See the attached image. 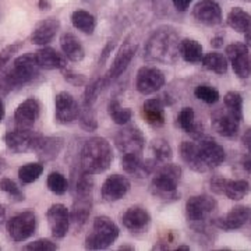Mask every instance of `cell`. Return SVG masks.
<instances>
[{
	"label": "cell",
	"mask_w": 251,
	"mask_h": 251,
	"mask_svg": "<svg viewBox=\"0 0 251 251\" xmlns=\"http://www.w3.org/2000/svg\"><path fill=\"white\" fill-rule=\"evenodd\" d=\"M179 45V35L173 28H158L145 44L144 57L145 60L153 63H176L180 56Z\"/></svg>",
	"instance_id": "1"
},
{
	"label": "cell",
	"mask_w": 251,
	"mask_h": 251,
	"mask_svg": "<svg viewBox=\"0 0 251 251\" xmlns=\"http://www.w3.org/2000/svg\"><path fill=\"white\" fill-rule=\"evenodd\" d=\"M112 161V147L108 140L102 137H92L87 140L81 148L80 168L88 175H99L108 171Z\"/></svg>",
	"instance_id": "2"
},
{
	"label": "cell",
	"mask_w": 251,
	"mask_h": 251,
	"mask_svg": "<svg viewBox=\"0 0 251 251\" xmlns=\"http://www.w3.org/2000/svg\"><path fill=\"white\" fill-rule=\"evenodd\" d=\"M41 67L35 60V54L25 53L18 56L10 69H3L0 74V91L7 94L10 91L20 88L34 81L39 74Z\"/></svg>",
	"instance_id": "3"
},
{
	"label": "cell",
	"mask_w": 251,
	"mask_h": 251,
	"mask_svg": "<svg viewBox=\"0 0 251 251\" xmlns=\"http://www.w3.org/2000/svg\"><path fill=\"white\" fill-rule=\"evenodd\" d=\"M151 193L156 198L175 201L179 198L177 184L181 177V169L175 163H159L152 173Z\"/></svg>",
	"instance_id": "4"
},
{
	"label": "cell",
	"mask_w": 251,
	"mask_h": 251,
	"mask_svg": "<svg viewBox=\"0 0 251 251\" xmlns=\"http://www.w3.org/2000/svg\"><path fill=\"white\" fill-rule=\"evenodd\" d=\"M218 208L215 198L201 194L194 196L186 202V215L191 227L197 233H205L206 221H211L209 216L212 215Z\"/></svg>",
	"instance_id": "5"
},
{
	"label": "cell",
	"mask_w": 251,
	"mask_h": 251,
	"mask_svg": "<svg viewBox=\"0 0 251 251\" xmlns=\"http://www.w3.org/2000/svg\"><path fill=\"white\" fill-rule=\"evenodd\" d=\"M117 237H119L117 225L108 216H97L92 225V232L85 239V249L105 250L115 243Z\"/></svg>",
	"instance_id": "6"
},
{
	"label": "cell",
	"mask_w": 251,
	"mask_h": 251,
	"mask_svg": "<svg viewBox=\"0 0 251 251\" xmlns=\"http://www.w3.org/2000/svg\"><path fill=\"white\" fill-rule=\"evenodd\" d=\"M7 233L13 242L21 243L29 239L36 230V215L34 211H24L7 221Z\"/></svg>",
	"instance_id": "7"
},
{
	"label": "cell",
	"mask_w": 251,
	"mask_h": 251,
	"mask_svg": "<svg viewBox=\"0 0 251 251\" xmlns=\"http://www.w3.org/2000/svg\"><path fill=\"white\" fill-rule=\"evenodd\" d=\"M115 145L122 152V155H125V153H143L144 147H145V137L138 127L127 126L116 133Z\"/></svg>",
	"instance_id": "8"
},
{
	"label": "cell",
	"mask_w": 251,
	"mask_h": 251,
	"mask_svg": "<svg viewBox=\"0 0 251 251\" xmlns=\"http://www.w3.org/2000/svg\"><path fill=\"white\" fill-rule=\"evenodd\" d=\"M165 82H166L165 74L159 69L153 66H144L137 73L135 88L143 95H151L161 90Z\"/></svg>",
	"instance_id": "9"
},
{
	"label": "cell",
	"mask_w": 251,
	"mask_h": 251,
	"mask_svg": "<svg viewBox=\"0 0 251 251\" xmlns=\"http://www.w3.org/2000/svg\"><path fill=\"white\" fill-rule=\"evenodd\" d=\"M80 105L72 94L62 91L54 98V120L60 125H70L77 120Z\"/></svg>",
	"instance_id": "10"
},
{
	"label": "cell",
	"mask_w": 251,
	"mask_h": 251,
	"mask_svg": "<svg viewBox=\"0 0 251 251\" xmlns=\"http://www.w3.org/2000/svg\"><path fill=\"white\" fill-rule=\"evenodd\" d=\"M226 56L233 67L234 74L240 78H249L251 75V59L246 44L234 42L226 46Z\"/></svg>",
	"instance_id": "11"
},
{
	"label": "cell",
	"mask_w": 251,
	"mask_h": 251,
	"mask_svg": "<svg viewBox=\"0 0 251 251\" xmlns=\"http://www.w3.org/2000/svg\"><path fill=\"white\" fill-rule=\"evenodd\" d=\"M251 221V208L246 205H237L232 208L226 215L219 216L215 219H211V224L215 227L229 232V230H237Z\"/></svg>",
	"instance_id": "12"
},
{
	"label": "cell",
	"mask_w": 251,
	"mask_h": 251,
	"mask_svg": "<svg viewBox=\"0 0 251 251\" xmlns=\"http://www.w3.org/2000/svg\"><path fill=\"white\" fill-rule=\"evenodd\" d=\"M159 162L156 159H144L141 153H125L122 156V168L126 173L137 179H144L151 176Z\"/></svg>",
	"instance_id": "13"
},
{
	"label": "cell",
	"mask_w": 251,
	"mask_h": 251,
	"mask_svg": "<svg viewBox=\"0 0 251 251\" xmlns=\"http://www.w3.org/2000/svg\"><path fill=\"white\" fill-rule=\"evenodd\" d=\"M137 49H138V44L135 42L133 38H127L123 42V45L120 46L116 56H115V60L110 64V69H109L108 74H106L109 80L119 78L127 70V67L130 66L131 60L134 59Z\"/></svg>",
	"instance_id": "14"
},
{
	"label": "cell",
	"mask_w": 251,
	"mask_h": 251,
	"mask_svg": "<svg viewBox=\"0 0 251 251\" xmlns=\"http://www.w3.org/2000/svg\"><path fill=\"white\" fill-rule=\"evenodd\" d=\"M41 134L34 133L31 128H16L13 131H7L4 134V143L11 152L21 153L32 151L35 147L36 140Z\"/></svg>",
	"instance_id": "15"
},
{
	"label": "cell",
	"mask_w": 251,
	"mask_h": 251,
	"mask_svg": "<svg viewBox=\"0 0 251 251\" xmlns=\"http://www.w3.org/2000/svg\"><path fill=\"white\" fill-rule=\"evenodd\" d=\"M198 153L202 163L206 166V169H214L222 165L226 158V153L222 145L211 140V138H200L197 144Z\"/></svg>",
	"instance_id": "16"
},
{
	"label": "cell",
	"mask_w": 251,
	"mask_h": 251,
	"mask_svg": "<svg viewBox=\"0 0 251 251\" xmlns=\"http://www.w3.org/2000/svg\"><path fill=\"white\" fill-rule=\"evenodd\" d=\"M50 232L56 239H63L70 227V211L63 204H53L46 212Z\"/></svg>",
	"instance_id": "17"
},
{
	"label": "cell",
	"mask_w": 251,
	"mask_h": 251,
	"mask_svg": "<svg viewBox=\"0 0 251 251\" xmlns=\"http://www.w3.org/2000/svg\"><path fill=\"white\" fill-rule=\"evenodd\" d=\"M211 125L216 134L222 135L225 138H234L239 133L240 122L229 113L226 109H216L211 115Z\"/></svg>",
	"instance_id": "18"
},
{
	"label": "cell",
	"mask_w": 251,
	"mask_h": 251,
	"mask_svg": "<svg viewBox=\"0 0 251 251\" xmlns=\"http://www.w3.org/2000/svg\"><path fill=\"white\" fill-rule=\"evenodd\" d=\"M193 17L200 24L215 27L222 23V9L215 0H200L193 9Z\"/></svg>",
	"instance_id": "19"
},
{
	"label": "cell",
	"mask_w": 251,
	"mask_h": 251,
	"mask_svg": "<svg viewBox=\"0 0 251 251\" xmlns=\"http://www.w3.org/2000/svg\"><path fill=\"white\" fill-rule=\"evenodd\" d=\"M131 187L130 180L122 175H112L103 181L100 194L102 198L108 202H115L125 197Z\"/></svg>",
	"instance_id": "20"
},
{
	"label": "cell",
	"mask_w": 251,
	"mask_h": 251,
	"mask_svg": "<svg viewBox=\"0 0 251 251\" xmlns=\"http://www.w3.org/2000/svg\"><path fill=\"white\" fill-rule=\"evenodd\" d=\"M41 113V103L35 98H28L21 102L16 109L14 122L18 128H31Z\"/></svg>",
	"instance_id": "21"
},
{
	"label": "cell",
	"mask_w": 251,
	"mask_h": 251,
	"mask_svg": "<svg viewBox=\"0 0 251 251\" xmlns=\"http://www.w3.org/2000/svg\"><path fill=\"white\" fill-rule=\"evenodd\" d=\"M60 29V20L56 17H48L39 21L34 27L31 34V42L34 45L45 46L53 41V38Z\"/></svg>",
	"instance_id": "22"
},
{
	"label": "cell",
	"mask_w": 251,
	"mask_h": 251,
	"mask_svg": "<svg viewBox=\"0 0 251 251\" xmlns=\"http://www.w3.org/2000/svg\"><path fill=\"white\" fill-rule=\"evenodd\" d=\"M122 224L130 232H144L151 224V215L143 206H131L122 215Z\"/></svg>",
	"instance_id": "23"
},
{
	"label": "cell",
	"mask_w": 251,
	"mask_h": 251,
	"mask_svg": "<svg viewBox=\"0 0 251 251\" xmlns=\"http://www.w3.org/2000/svg\"><path fill=\"white\" fill-rule=\"evenodd\" d=\"M63 145H64V140L60 137H45L41 134L38 137L32 151H35L36 156L41 161H53L62 152Z\"/></svg>",
	"instance_id": "24"
},
{
	"label": "cell",
	"mask_w": 251,
	"mask_h": 251,
	"mask_svg": "<svg viewBox=\"0 0 251 251\" xmlns=\"http://www.w3.org/2000/svg\"><path fill=\"white\" fill-rule=\"evenodd\" d=\"M34 54L38 66L44 70H64L67 66L66 56L59 53L53 48L44 46L38 49Z\"/></svg>",
	"instance_id": "25"
},
{
	"label": "cell",
	"mask_w": 251,
	"mask_h": 251,
	"mask_svg": "<svg viewBox=\"0 0 251 251\" xmlns=\"http://www.w3.org/2000/svg\"><path fill=\"white\" fill-rule=\"evenodd\" d=\"M165 99L151 98L147 99L143 105V116L148 125L153 127H162L165 125Z\"/></svg>",
	"instance_id": "26"
},
{
	"label": "cell",
	"mask_w": 251,
	"mask_h": 251,
	"mask_svg": "<svg viewBox=\"0 0 251 251\" xmlns=\"http://www.w3.org/2000/svg\"><path fill=\"white\" fill-rule=\"evenodd\" d=\"M92 209V197L91 196H77L74 200L72 211H70V222L75 227H81L88 221Z\"/></svg>",
	"instance_id": "27"
},
{
	"label": "cell",
	"mask_w": 251,
	"mask_h": 251,
	"mask_svg": "<svg viewBox=\"0 0 251 251\" xmlns=\"http://www.w3.org/2000/svg\"><path fill=\"white\" fill-rule=\"evenodd\" d=\"M179 151L183 162L187 165L191 171L197 172V173H205V172H208L206 166L202 163L201 158H200L197 144L190 143V141H183V143L180 144Z\"/></svg>",
	"instance_id": "28"
},
{
	"label": "cell",
	"mask_w": 251,
	"mask_h": 251,
	"mask_svg": "<svg viewBox=\"0 0 251 251\" xmlns=\"http://www.w3.org/2000/svg\"><path fill=\"white\" fill-rule=\"evenodd\" d=\"M60 46L64 56L72 62H81L85 57L84 46L80 42V39L72 32H64L60 36Z\"/></svg>",
	"instance_id": "29"
},
{
	"label": "cell",
	"mask_w": 251,
	"mask_h": 251,
	"mask_svg": "<svg viewBox=\"0 0 251 251\" xmlns=\"http://www.w3.org/2000/svg\"><path fill=\"white\" fill-rule=\"evenodd\" d=\"M177 125L179 127L190 134L194 140H200L202 137V126L196 122V113L193 108H183L177 116Z\"/></svg>",
	"instance_id": "30"
},
{
	"label": "cell",
	"mask_w": 251,
	"mask_h": 251,
	"mask_svg": "<svg viewBox=\"0 0 251 251\" xmlns=\"http://www.w3.org/2000/svg\"><path fill=\"white\" fill-rule=\"evenodd\" d=\"M226 23L234 31L246 34L251 29V14L240 7H233L226 17Z\"/></svg>",
	"instance_id": "31"
},
{
	"label": "cell",
	"mask_w": 251,
	"mask_h": 251,
	"mask_svg": "<svg viewBox=\"0 0 251 251\" xmlns=\"http://www.w3.org/2000/svg\"><path fill=\"white\" fill-rule=\"evenodd\" d=\"M251 191L250 183L247 180H227L225 179L222 196H226L229 200L240 201Z\"/></svg>",
	"instance_id": "32"
},
{
	"label": "cell",
	"mask_w": 251,
	"mask_h": 251,
	"mask_svg": "<svg viewBox=\"0 0 251 251\" xmlns=\"http://www.w3.org/2000/svg\"><path fill=\"white\" fill-rule=\"evenodd\" d=\"M180 56L187 63H200L202 59V46L196 39H181L179 45Z\"/></svg>",
	"instance_id": "33"
},
{
	"label": "cell",
	"mask_w": 251,
	"mask_h": 251,
	"mask_svg": "<svg viewBox=\"0 0 251 251\" xmlns=\"http://www.w3.org/2000/svg\"><path fill=\"white\" fill-rule=\"evenodd\" d=\"M72 23L74 28L90 35L97 28V18L85 10H75L72 14Z\"/></svg>",
	"instance_id": "34"
},
{
	"label": "cell",
	"mask_w": 251,
	"mask_h": 251,
	"mask_svg": "<svg viewBox=\"0 0 251 251\" xmlns=\"http://www.w3.org/2000/svg\"><path fill=\"white\" fill-rule=\"evenodd\" d=\"M201 63L206 70L216 73L219 75H224L227 72V59L222 53L211 52V53L204 54L201 59Z\"/></svg>",
	"instance_id": "35"
},
{
	"label": "cell",
	"mask_w": 251,
	"mask_h": 251,
	"mask_svg": "<svg viewBox=\"0 0 251 251\" xmlns=\"http://www.w3.org/2000/svg\"><path fill=\"white\" fill-rule=\"evenodd\" d=\"M108 77H102V78H98V80H94L92 82H90L85 88V92H84V105H88V106H92L98 97L102 94V91L105 90L108 87L109 84Z\"/></svg>",
	"instance_id": "36"
},
{
	"label": "cell",
	"mask_w": 251,
	"mask_h": 251,
	"mask_svg": "<svg viewBox=\"0 0 251 251\" xmlns=\"http://www.w3.org/2000/svg\"><path fill=\"white\" fill-rule=\"evenodd\" d=\"M109 116L112 117V120L116 125H127L131 117H133V110L130 108H122V105L119 103L117 99H112L108 105Z\"/></svg>",
	"instance_id": "37"
},
{
	"label": "cell",
	"mask_w": 251,
	"mask_h": 251,
	"mask_svg": "<svg viewBox=\"0 0 251 251\" xmlns=\"http://www.w3.org/2000/svg\"><path fill=\"white\" fill-rule=\"evenodd\" d=\"M151 151L153 153V159H156L159 163L171 162V159L173 158L171 144L165 138H155L151 143Z\"/></svg>",
	"instance_id": "38"
},
{
	"label": "cell",
	"mask_w": 251,
	"mask_h": 251,
	"mask_svg": "<svg viewBox=\"0 0 251 251\" xmlns=\"http://www.w3.org/2000/svg\"><path fill=\"white\" fill-rule=\"evenodd\" d=\"M42 173H44L42 163H27L18 169V179L23 184H31L39 179Z\"/></svg>",
	"instance_id": "39"
},
{
	"label": "cell",
	"mask_w": 251,
	"mask_h": 251,
	"mask_svg": "<svg viewBox=\"0 0 251 251\" xmlns=\"http://www.w3.org/2000/svg\"><path fill=\"white\" fill-rule=\"evenodd\" d=\"M225 109L232 113L239 122L243 120V98L236 91H229L224 98Z\"/></svg>",
	"instance_id": "40"
},
{
	"label": "cell",
	"mask_w": 251,
	"mask_h": 251,
	"mask_svg": "<svg viewBox=\"0 0 251 251\" xmlns=\"http://www.w3.org/2000/svg\"><path fill=\"white\" fill-rule=\"evenodd\" d=\"M46 184H48V188H49L53 194H57V196L66 194L67 190H69V181L64 177V175L59 173V172H52V173L48 176Z\"/></svg>",
	"instance_id": "41"
},
{
	"label": "cell",
	"mask_w": 251,
	"mask_h": 251,
	"mask_svg": "<svg viewBox=\"0 0 251 251\" xmlns=\"http://www.w3.org/2000/svg\"><path fill=\"white\" fill-rule=\"evenodd\" d=\"M77 119L80 122V126L85 131H95L98 128V122L92 112V106L84 105L82 108H80V113H78Z\"/></svg>",
	"instance_id": "42"
},
{
	"label": "cell",
	"mask_w": 251,
	"mask_h": 251,
	"mask_svg": "<svg viewBox=\"0 0 251 251\" xmlns=\"http://www.w3.org/2000/svg\"><path fill=\"white\" fill-rule=\"evenodd\" d=\"M194 95L196 98L205 102L208 105H214L219 100V92L218 90H215L214 87L211 85H206V84H201V85H197L196 90H194Z\"/></svg>",
	"instance_id": "43"
},
{
	"label": "cell",
	"mask_w": 251,
	"mask_h": 251,
	"mask_svg": "<svg viewBox=\"0 0 251 251\" xmlns=\"http://www.w3.org/2000/svg\"><path fill=\"white\" fill-rule=\"evenodd\" d=\"M94 188V179L92 175H88L85 172L81 171L80 176L75 181V194L77 196H91Z\"/></svg>",
	"instance_id": "44"
},
{
	"label": "cell",
	"mask_w": 251,
	"mask_h": 251,
	"mask_svg": "<svg viewBox=\"0 0 251 251\" xmlns=\"http://www.w3.org/2000/svg\"><path fill=\"white\" fill-rule=\"evenodd\" d=\"M0 191L9 194L10 197L16 201H24V193L21 191V188L18 187L14 180L7 179V177L0 179Z\"/></svg>",
	"instance_id": "45"
},
{
	"label": "cell",
	"mask_w": 251,
	"mask_h": 251,
	"mask_svg": "<svg viewBox=\"0 0 251 251\" xmlns=\"http://www.w3.org/2000/svg\"><path fill=\"white\" fill-rule=\"evenodd\" d=\"M23 42L21 41H17V42H13V44H10V45L4 46L1 50H0V70H3L9 62L11 60V57L14 56L16 53L20 52V49L23 48Z\"/></svg>",
	"instance_id": "46"
},
{
	"label": "cell",
	"mask_w": 251,
	"mask_h": 251,
	"mask_svg": "<svg viewBox=\"0 0 251 251\" xmlns=\"http://www.w3.org/2000/svg\"><path fill=\"white\" fill-rule=\"evenodd\" d=\"M24 250H36V251H52L57 250V244L48 239H39L35 242L29 243L24 247Z\"/></svg>",
	"instance_id": "47"
},
{
	"label": "cell",
	"mask_w": 251,
	"mask_h": 251,
	"mask_svg": "<svg viewBox=\"0 0 251 251\" xmlns=\"http://www.w3.org/2000/svg\"><path fill=\"white\" fill-rule=\"evenodd\" d=\"M64 80L67 81V82H70V84H73V85H82V84H85V81H87L84 75L77 74V73L72 72V70L64 72Z\"/></svg>",
	"instance_id": "48"
},
{
	"label": "cell",
	"mask_w": 251,
	"mask_h": 251,
	"mask_svg": "<svg viewBox=\"0 0 251 251\" xmlns=\"http://www.w3.org/2000/svg\"><path fill=\"white\" fill-rule=\"evenodd\" d=\"M242 144L243 147L247 150V152L251 153V127H249L246 131H244V134L242 137Z\"/></svg>",
	"instance_id": "49"
},
{
	"label": "cell",
	"mask_w": 251,
	"mask_h": 251,
	"mask_svg": "<svg viewBox=\"0 0 251 251\" xmlns=\"http://www.w3.org/2000/svg\"><path fill=\"white\" fill-rule=\"evenodd\" d=\"M171 1L179 11H186L193 0H171Z\"/></svg>",
	"instance_id": "50"
},
{
	"label": "cell",
	"mask_w": 251,
	"mask_h": 251,
	"mask_svg": "<svg viewBox=\"0 0 251 251\" xmlns=\"http://www.w3.org/2000/svg\"><path fill=\"white\" fill-rule=\"evenodd\" d=\"M113 48H115V42H109L108 45L105 46V49L102 50V57H100V60H99V63H105L106 62V59L109 57V54H110V52L113 50Z\"/></svg>",
	"instance_id": "51"
},
{
	"label": "cell",
	"mask_w": 251,
	"mask_h": 251,
	"mask_svg": "<svg viewBox=\"0 0 251 251\" xmlns=\"http://www.w3.org/2000/svg\"><path fill=\"white\" fill-rule=\"evenodd\" d=\"M242 163H243V168H244V171L251 173V153H249L247 156H244V158H243Z\"/></svg>",
	"instance_id": "52"
},
{
	"label": "cell",
	"mask_w": 251,
	"mask_h": 251,
	"mask_svg": "<svg viewBox=\"0 0 251 251\" xmlns=\"http://www.w3.org/2000/svg\"><path fill=\"white\" fill-rule=\"evenodd\" d=\"M211 45L214 48H222L224 46V36H215L211 39Z\"/></svg>",
	"instance_id": "53"
},
{
	"label": "cell",
	"mask_w": 251,
	"mask_h": 251,
	"mask_svg": "<svg viewBox=\"0 0 251 251\" xmlns=\"http://www.w3.org/2000/svg\"><path fill=\"white\" fill-rule=\"evenodd\" d=\"M244 44H246V46H247L249 49H251V29L244 34Z\"/></svg>",
	"instance_id": "54"
},
{
	"label": "cell",
	"mask_w": 251,
	"mask_h": 251,
	"mask_svg": "<svg viewBox=\"0 0 251 251\" xmlns=\"http://www.w3.org/2000/svg\"><path fill=\"white\" fill-rule=\"evenodd\" d=\"M39 9L41 10L50 9V3H49V0H39Z\"/></svg>",
	"instance_id": "55"
},
{
	"label": "cell",
	"mask_w": 251,
	"mask_h": 251,
	"mask_svg": "<svg viewBox=\"0 0 251 251\" xmlns=\"http://www.w3.org/2000/svg\"><path fill=\"white\" fill-rule=\"evenodd\" d=\"M6 169H7V161L4 158H0V175H3Z\"/></svg>",
	"instance_id": "56"
},
{
	"label": "cell",
	"mask_w": 251,
	"mask_h": 251,
	"mask_svg": "<svg viewBox=\"0 0 251 251\" xmlns=\"http://www.w3.org/2000/svg\"><path fill=\"white\" fill-rule=\"evenodd\" d=\"M4 219H6V209H4V206L0 205V225L4 222Z\"/></svg>",
	"instance_id": "57"
},
{
	"label": "cell",
	"mask_w": 251,
	"mask_h": 251,
	"mask_svg": "<svg viewBox=\"0 0 251 251\" xmlns=\"http://www.w3.org/2000/svg\"><path fill=\"white\" fill-rule=\"evenodd\" d=\"M4 113H6L4 103H3V100L0 99V123H1V120H3V117H4Z\"/></svg>",
	"instance_id": "58"
},
{
	"label": "cell",
	"mask_w": 251,
	"mask_h": 251,
	"mask_svg": "<svg viewBox=\"0 0 251 251\" xmlns=\"http://www.w3.org/2000/svg\"><path fill=\"white\" fill-rule=\"evenodd\" d=\"M176 250L177 251H188L190 250V247H188V246H179V247H177V249H176Z\"/></svg>",
	"instance_id": "59"
},
{
	"label": "cell",
	"mask_w": 251,
	"mask_h": 251,
	"mask_svg": "<svg viewBox=\"0 0 251 251\" xmlns=\"http://www.w3.org/2000/svg\"><path fill=\"white\" fill-rule=\"evenodd\" d=\"M120 250H134V247H130V246H122Z\"/></svg>",
	"instance_id": "60"
}]
</instances>
